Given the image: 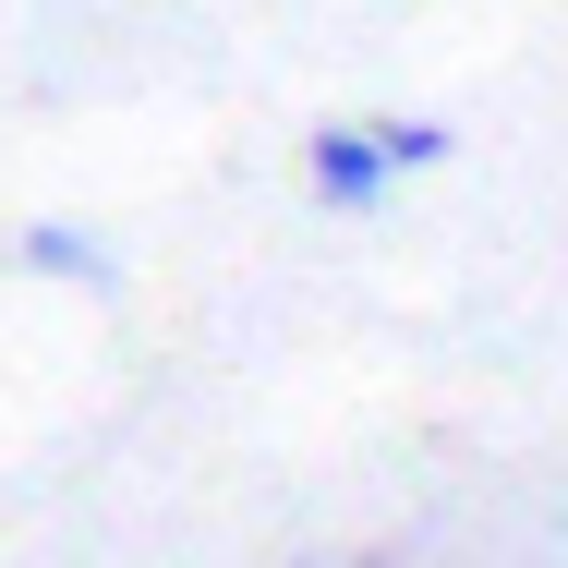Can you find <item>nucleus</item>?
Returning a JSON list of instances; mask_svg holds the SVG:
<instances>
[{"instance_id": "nucleus-2", "label": "nucleus", "mask_w": 568, "mask_h": 568, "mask_svg": "<svg viewBox=\"0 0 568 568\" xmlns=\"http://www.w3.org/2000/svg\"><path fill=\"white\" fill-rule=\"evenodd\" d=\"M12 266L49 278V291H85V303H110V291H121V242H110V230H85V219H24V230H12Z\"/></svg>"}, {"instance_id": "nucleus-1", "label": "nucleus", "mask_w": 568, "mask_h": 568, "mask_svg": "<svg viewBox=\"0 0 568 568\" xmlns=\"http://www.w3.org/2000/svg\"><path fill=\"white\" fill-rule=\"evenodd\" d=\"M459 133L436 110H375V121H327L315 145H303V194L327 206V219H375L399 182H424V170H448Z\"/></svg>"}]
</instances>
